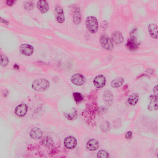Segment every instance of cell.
Instances as JSON below:
<instances>
[{
	"label": "cell",
	"instance_id": "e0dca14e",
	"mask_svg": "<svg viewBox=\"0 0 158 158\" xmlns=\"http://www.w3.org/2000/svg\"><path fill=\"white\" fill-rule=\"evenodd\" d=\"M99 147L98 141L95 139H91L89 140L87 144L88 149L91 151H94L97 150Z\"/></svg>",
	"mask_w": 158,
	"mask_h": 158
},
{
	"label": "cell",
	"instance_id": "cb8c5ba5",
	"mask_svg": "<svg viewBox=\"0 0 158 158\" xmlns=\"http://www.w3.org/2000/svg\"><path fill=\"white\" fill-rule=\"evenodd\" d=\"M101 130L104 132H107L110 129V124L107 121H104L101 124L100 126Z\"/></svg>",
	"mask_w": 158,
	"mask_h": 158
},
{
	"label": "cell",
	"instance_id": "52a82bcc",
	"mask_svg": "<svg viewBox=\"0 0 158 158\" xmlns=\"http://www.w3.org/2000/svg\"><path fill=\"white\" fill-rule=\"evenodd\" d=\"M106 83V78L102 75L96 76L94 79L93 83L95 87L97 89H101L105 85Z\"/></svg>",
	"mask_w": 158,
	"mask_h": 158
},
{
	"label": "cell",
	"instance_id": "3957f363",
	"mask_svg": "<svg viewBox=\"0 0 158 158\" xmlns=\"http://www.w3.org/2000/svg\"><path fill=\"white\" fill-rule=\"evenodd\" d=\"M136 30L131 33L130 39L128 41L126 46L128 49L132 51L136 50L139 47V44L137 42L136 36Z\"/></svg>",
	"mask_w": 158,
	"mask_h": 158
},
{
	"label": "cell",
	"instance_id": "ffe728a7",
	"mask_svg": "<svg viewBox=\"0 0 158 158\" xmlns=\"http://www.w3.org/2000/svg\"><path fill=\"white\" fill-rule=\"evenodd\" d=\"M81 21V15L80 10L77 9L75 12L73 17V22L75 25L80 24Z\"/></svg>",
	"mask_w": 158,
	"mask_h": 158
},
{
	"label": "cell",
	"instance_id": "5bb4252c",
	"mask_svg": "<svg viewBox=\"0 0 158 158\" xmlns=\"http://www.w3.org/2000/svg\"><path fill=\"white\" fill-rule=\"evenodd\" d=\"M148 31L150 36L154 39L158 38V27L155 24H149L148 27Z\"/></svg>",
	"mask_w": 158,
	"mask_h": 158
},
{
	"label": "cell",
	"instance_id": "277c9868",
	"mask_svg": "<svg viewBox=\"0 0 158 158\" xmlns=\"http://www.w3.org/2000/svg\"><path fill=\"white\" fill-rule=\"evenodd\" d=\"M101 44L105 49L110 50L113 48V45L111 40L105 34H102L100 39Z\"/></svg>",
	"mask_w": 158,
	"mask_h": 158
},
{
	"label": "cell",
	"instance_id": "9a60e30c",
	"mask_svg": "<svg viewBox=\"0 0 158 158\" xmlns=\"http://www.w3.org/2000/svg\"><path fill=\"white\" fill-rule=\"evenodd\" d=\"M112 39V41L117 44H121L124 40L122 35L119 31L115 32L113 34Z\"/></svg>",
	"mask_w": 158,
	"mask_h": 158
},
{
	"label": "cell",
	"instance_id": "4316f807",
	"mask_svg": "<svg viewBox=\"0 0 158 158\" xmlns=\"http://www.w3.org/2000/svg\"><path fill=\"white\" fill-rule=\"evenodd\" d=\"M34 6V3L32 2H28L25 4L24 7L25 9L28 10H33Z\"/></svg>",
	"mask_w": 158,
	"mask_h": 158
},
{
	"label": "cell",
	"instance_id": "9c48e42d",
	"mask_svg": "<svg viewBox=\"0 0 158 158\" xmlns=\"http://www.w3.org/2000/svg\"><path fill=\"white\" fill-rule=\"evenodd\" d=\"M56 18L57 22L60 23H63L65 20V16L63 10L59 6H57L55 10Z\"/></svg>",
	"mask_w": 158,
	"mask_h": 158
},
{
	"label": "cell",
	"instance_id": "4dcf8cb0",
	"mask_svg": "<svg viewBox=\"0 0 158 158\" xmlns=\"http://www.w3.org/2000/svg\"><path fill=\"white\" fill-rule=\"evenodd\" d=\"M14 68L15 69L18 70L19 69L20 67L18 65L15 64L14 65Z\"/></svg>",
	"mask_w": 158,
	"mask_h": 158
},
{
	"label": "cell",
	"instance_id": "603a6c76",
	"mask_svg": "<svg viewBox=\"0 0 158 158\" xmlns=\"http://www.w3.org/2000/svg\"><path fill=\"white\" fill-rule=\"evenodd\" d=\"M74 99L77 103H80L84 99L83 95L80 93H74L73 94Z\"/></svg>",
	"mask_w": 158,
	"mask_h": 158
},
{
	"label": "cell",
	"instance_id": "5b68a950",
	"mask_svg": "<svg viewBox=\"0 0 158 158\" xmlns=\"http://www.w3.org/2000/svg\"><path fill=\"white\" fill-rule=\"evenodd\" d=\"M71 82L74 85L77 86H82L86 82L85 77L80 73H76L72 75L70 78Z\"/></svg>",
	"mask_w": 158,
	"mask_h": 158
},
{
	"label": "cell",
	"instance_id": "f546056e",
	"mask_svg": "<svg viewBox=\"0 0 158 158\" xmlns=\"http://www.w3.org/2000/svg\"><path fill=\"white\" fill-rule=\"evenodd\" d=\"M153 91L154 93L156 94V95L157 96L158 95V87L157 85L155 86L153 89Z\"/></svg>",
	"mask_w": 158,
	"mask_h": 158
},
{
	"label": "cell",
	"instance_id": "d6986e66",
	"mask_svg": "<svg viewBox=\"0 0 158 158\" xmlns=\"http://www.w3.org/2000/svg\"><path fill=\"white\" fill-rule=\"evenodd\" d=\"M124 79L121 77H117L113 80L111 83V86L115 89L120 87L124 82Z\"/></svg>",
	"mask_w": 158,
	"mask_h": 158
},
{
	"label": "cell",
	"instance_id": "8992f818",
	"mask_svg": "<svg viewBox=\"0 0 158 158\" xmlns=\"http://www.w3.org/2000/svg\"><path fill=\"white\" fill-rule=\"evenodd\" d=\"M19 50L22 54L27 56L32 55L34 52L33 47L27 44H22L20 47Z\"/></svg>",
	"mask_w": 158,
	"mask_h": 158
},
{
	"label": "cell",
	"instance_id": "30bf717a",
	"mask_svg": "<svg viewBox=\"0 0 158 158\" xmlns=\"http://www.w3.org/2000/svg\"><path fill=\"white\" fill-rule=\"evenodd\" d=\"M64 145L68 149L74 148L77 144V141L75 138L72 136H68L64 140Z\"/></svg>",
	"mask_w": 158,
	"mask_h": 158
},
{
	"label": "cell",
	"instance_id": "7a4b0ae2",
	"mask_svg": "<svg viewBox=\"0 0 158 158\" xmlns=\"http://www.w3.org/2000/svg\"><path fill=\"white\" fill-rule=\"evenodd\" d=\"M86 27L89 32L95 34L97 32L99 28V24L97 19L94 16L88 17L86 20Z\"/></svg>",
	"mask_w": 158,
	"mask_h": 158
},
{
	"label": "cell",
	"instance_id": "ba28073f",
	"mask_svg": "<svg viewBox=\"0 0 158 158\" xmlns=\"http://www.w3.org/2000/svg\"><path fill=\"white\" fill-rule=\"evenodd\" d=\"M28 106L25 104H22L17 106L15 110V114L19 117H23L27 113Z\"/></svg>",
	"mask_w": 158,
	"mask_h": 158
},
{
	"label": "cell",
	"instance_id": "f1b7e54d",
	"mask_svg": "<svg viewBox=\"0 0 158 158\" xmlns=\"http://www.w3.org/2000/svg\"><path fill=\"white\" fill-rule=\"evenodd\" d=\"M15 1H13V0H10V1H6V4L9 6H13L15 3Z\"/></svg>",
	"mask_w": 158,
	"mask_h": 158
},
{
	"label": "cell",
	"instance_id": "d4e9b609",
	"mask_svg": "<svg viewBox=\"0 0 158 158\" xmlns=\"http://www.w3.org/2000/svg\"><path fill=\"white\" fill-rule=\"evenodd\" d=\"M9 63V60L6 56L2 55L1 56V64L3 66H6Z\"/></svg>",
	"mask_w": 158,
	"mask_h": 158
},
{
	"label": "cell",
	"instance_id": "83f0119b",
	"mask_svg": "<svg viewBox=\"0 0 158 158\" xmlns=\"http://www.w3.org/2000/svg\"><path fill=\"white\" fill-rule=\"evenodd\" d=\"M132 136V133L131 131L128 132L125 135V137L126 139H129L131 138Z\"/></svg>",
	"mask_w": 158,
	"mask_h": 158
},
{
	"label": "cell",
	"instance_id": "7c38bea8",
	"mask_svg": "<svg viewBox=\"0 0 158 158\" xmlns=\"http://www.w3.org/2000/svg\"><path fill=\"white\" fill-rule=\"evenodd\" d=\"M30 136L33 139L39 140L43 136V132L39 128H32L30 132Z\"/></svg>",
	"mask_w": 158,
	"mask_h": 158
},
{
	"label": "cell",
	"instance_id": "2e32d148",
	"mask_svg": "<svg viewBox=\"0 0 158 158\" xmlns=\"http://www.w3.org/2000/svg\"><path fill=\"white\" fill-rule=\"evenodd\" d=\"M103 99L106 105H112L113 101V96L111 91L107 90L103 94Z\"/></svg>",
	"mask_w": 158,
	"mask_h": 158
},
{
	"label": "cell",
	"instance_id": "44dd1931",
	"mask_svg": "<svg viewBox=\"0 0 158 158\" xmlns=\"http://www.w3.org/2000/svg\"><path fill=\"white\" fill-rule=\"evenodd\" d=\"M139 96L137 93H134L131 95L128 99V103L131 105H135L138 102Z\"/></svg>",
	"mask_w": 158,
	"mask_h": 158
},
{
	"label": "cell",
	"instance_id": "484cf974",
	"mask_svg": "<svg viewBox=\"0 0 158 158\" xmlns=\"http://www.w3.org/2000/svg\"><path fill=\"white\" fill-rule=\"evenodd\" d=\"M97 156L99 158H108L109 157V154L105 150H102L99 151Z\"/></svg>",
	"mask_w": 158,
	"mask_h": 158
},
{
	"label": "cell",
	"instance_id": "7402d4cb",
	"mask_svg": "<svg viewBox=\"0 0 158 158\" xmlns=\"http://www.w3.org/2000/svg\"><path fill=\"white\" fill-rule=\"evenodd\" d=\"M76 111L74 109L68 113H65L64 115L66 118L70 120H72L75 119L77 116Z\"/></svg>",
	"mask_w": 158,
	"mask_h": 158
},
{
	"label": "cell",
	"instance_id": "8fae6325",
	"mask_svg": "<svg viewBox=\"0 0 158 158\" xmlns=\"http://www.w3.org/2000/svg\"><path fill=\"white\" fill-rule=\"evenodd\" d=\"M150 103L148 107L149 111L157 110L158 109V97L156 95H152L150 97Z\"/></svg>",
	"mask_w": 158,
	"mask_h": 158
},
{
	"label": "cell",
	"instance_id": "ac0fdd59",
	"mask_svg": "<svg viewBox=\"0 0 158 158\" xmlns=\"http://www.w3.org/2000/svg\"><path fill=\"white\" fill-rule=\"evenodd\" d=\"M41 144L45 147L49 148L53 146V143L52 138L49 136H47L42 140Z\"/></svg>",
	"mask_w": 158,
	"mask_h": 158
},
{
	"label": "cell",
	"instance_id": "4fadbf2b",
	"mask_svg": "<svg viewBox=\"0 0 158 158\" xmlns=\"http://www.w3.org/2000/svg\"><path fill=\"white\" fill-rule=\"evenodd\" d=\"M37 7L42 14L47 13L49 10V6L47 2L46 1H39L37 3Z\"/></svg>",
	"mask_w": 158,
	"mask_h": 158
},
{
	"label": "cell",
	"instance_id": "6da1fadb",
	"mask_svg": "<svg viewBox=\"0 0 158 158\" xmlns=\"http://www.w3.org/2000/svg\"><path fill=\"white\" fill-rule=\"evenodd\" d=\"M50 86V83L46 79L40 78L34 81L32 87L34 90L38 92H43L47 90Z\"/></svg>",
	"mask_w": 158,
	"mask_h": 158
}]
</instances>
